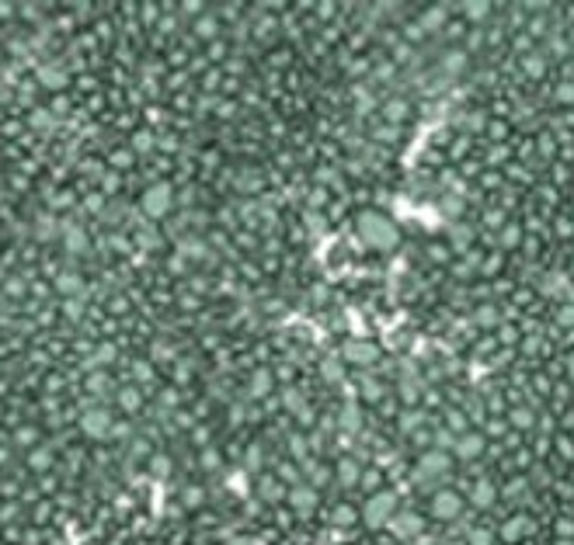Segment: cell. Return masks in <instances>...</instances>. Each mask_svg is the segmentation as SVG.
I'll return each instance as SVG.
<instances>
[{"label": "cell", "mask_w": 574, "mask_h": 545, "mask_svg": "<svg viewBox=\"0 0 574 545\" xmlns=\"http://www.w3.org/2000/svg\"><path fill=\"white\" fill-rule=\"evenodd\" d=\"M341 354H345V361H348V365H373V361L380 358L376 344H369V341H348Z\"/></svg>", "instance_id": "4fadbf2b"}, {"label": "cell", "mask_w": 574, "mask_h": 545, "mask_svg": "<svg viewBox=\"0 0 574 545\" xmlns=\"http://www.w3.org/2000/svg\"><path fill=\"white\" fill-rule=\"evenodd\" d=\"M334 427H341V431H358V427H362V407H358V403H345L341 413H338V420H334Z\"/></svg>", "instance_id": "ac0fdd59"}, {"label": "cell", "mask_w": 574, "mask_h": 545, "mask_svg": "<svg viewBox=\"0 0 574 545\" xmlns=\"http://www.w3.org/2000/svg\"><path fill=\"white\" fill-rule=\"evenodd\" d=\"M198 465H202L205 472H216V469H223V455H220L216 448H202V452H198Z\"/></svg>", "instance_id": "ffe728a7"}, {"label": "cell", "mask_w": 574, "mask_h": 545, "mask_svg": "<svg viewBox=\"0 0 574 545\" xmlns=\"http://www.w3.org/2000/svg\"><path fill=\"white\" fill-rule=\"evenodd\" d=\"M198 35L213 38V35H216V21H213V18H202V21H198Z\"/></svg>", "instance_id": "f1b7e54d"}, {"label": "cell", "mask_w": 574, "mask_h": 545, "mask_svg": "<svg viewBox=\"0 0 574 545\" xmlns=\"http://www.w3.org/2000/svg\"><path fill=\"white\" fill-rule=\"evenodd\" d=\"M484 448H487V438H484L481 431H463L459 438L452 441V455H456V459H463V462L481 459V455H484Z\"/></svg>", "instance_id": "9c48e42d"}, {"label": "cell", "mask_w": 574, "mask_h": 545, "mask_svg": "<svg viewBox=\"0 0 574 545\" xmlns=\"http://www.w3.org/2000/svg\"><path fill=\"white\" fill-rule=\"evenodd\" d=\"M422 424H425V417L417 413V410H407V413H400V431H404V434H411V438H414L417 431H422Z\"/></svg>", "instance_id": "44dd1931"}, {"label": "cell", "mask_w": 574, "mask_h": 545, "mask_svg": "<svg viewBox=\"0 0 574 545\" xmlns=\"http://www.w3.org/2000/svg\"><path fill=\"white\" fill-rule=\"evenodd\" d=\"M286 483L275 476V472H261L257 476V483H254V494H257V500L261 504H268V507H275V504H282L286 500Z\"/></svg>", "instance_id": "ba28073f"}, {"label": "cell", "mask_w": 574, "mask_h": 545, "mask_svg": "<svg viewBox=\"0 0 574 545\" xmlns=\"http://www.w3.org/2000/svg\"><path fill=\"white\" fill-rule=\"evenodd\" d=\"M286 504L299 514V518H310L313 511L321 507V489H313L310 483H296L286 489Z\"/></svg>", "instance_id": "8992f818"}, {"label": "cell", "mask_w": 574, "mask_h": 545, "mask_svg": "<svg viewBox=\"0 0 574 545\" xmlns=\"http://www.w3.org/2000/svg\"><path fill=\"white\" fill-rule=\"evenodd\" d=\"M80 427H84L87 438H108L115 424H112V413H108V410H87L84 420H80Z\"/></svg>", "instance_id": "8fae6325"}, {"label": "cell", "mask_w": 574, "mask_h": 545, "mask_svg": "<svg viewBox=\"0 0 574 545\" xmlns=\"http://www.w3.org/2000/svg\"><path fill=\"white\" fill-rule=\"evenodd\" d=\"M449 465H452V459H449L446 452H439V448H428V452H422V455H417V469H414V483L428 489L432 483L446 479Z\"/></svg>", "instance_id": "3957f363"}, {"label": "cell", "mask_w": 574, "mask_h": 545, "mask_svg": "<svg viewBox=\"0 0 574 545\" xmlns=\"http://www.w3.org/2000/svg\"><path fill=\"white\" fill-rule=\"evenodd\" d=\"M428 511L435 521H456L463 514V497H459V489H435L432 500H428Z\"/></svg>", "instance_id": "5b68a950"}, {"label": "cell", "mask_w": 574, "mask_h": 545, "mask_svg": "<svg viewBox=\"0 0 574 545\" xmlns=\"http://www.w3.org/2000/svg\"><path fill=\"white\" fill-rule=\"evenodd\" d=\"M321 368H324V378H341V361L324 358V361H321Z\"/></svg>", "instance_id": "4316f807"}, {"label": "cell", "mask_w": 574, "mask_h": 545, "mask_svg": "<svg viewBox=\"0 0 574 545\" xmlns=\"http://www.w3.org/2000/svg\"><path fill=\"white\" fill-rule=\"evenodd\" d=\"M171 469H174L171 455H164V452L150 455V472H153V476H171Z\"/></svg>", "instance_id": "603a6c76"}, {"label": "cell", "mask_w": 574, "mask_h": 545, "mask_svg": "<svg viewBox=\"0 0 574 545\" xmlns=\"http://www.w3.org/2000/svg\"><path fill=\"white\" fill-rule=\"evenodd\" d=\"M533 424H536V413H533V410H526V407L512 410V427H515V431H529Z\"/></svg>", "instance_id": "7402d4cb"}, {"label": "cell", "mask_w": 574, "mask_h": 545, "mask_svg": "<svg viewBox=\"0 0 574 545\" xmlns=\"http://www.w3.org/2000/svg\"><path fill=\"white\" fill-rule=\"evenodd\" d=\"M362 518H358V507H352V504H334L331 511H328V524L331 528H338V531H348V528H355Z\"/></svg>", "instance_id": "5bb4252c"}, {"label": "cell", "mask_w": 574, "mask_h": 545, "mask_svg": "<svg viewBox=\"0 0 574 545\" xmlns=\"http://www.w3.org/2000/svg\"><path fill=\"white\" fill-rule=\"evenodd\" d=\"M387 528H390L393 538H400V542H414L417 535H422L425 521H422V514H417V511H393V518L387 521Z\"/></svg>", "instance_id": "52a82bcc"}, {"label": "cell", "mask_w": 574, "mask_h": 545, "mask_svg": "<svg viewBox=\"0 0 574 545\" xmlns=\"http://www.w3.org/2000/svg\"><path fill=\"white\" fill-rule=\"evenodd\" d=\"M286 452H289V459L292 462H303V459H310L313 452H310V438H306V431H289L286 434Z\"/></svg>", "instance_id": "e0dca14e"}, {"label": "cell", "mask_w": 574, "mask_h": 545, "mask_svg": "<svg viewBox=\"0 0 574 545\" xmlns=\"http://www.w3.org/2000/svg\"><path fill=\"white\" fill-rule=\"evenodd\" d=\"M244 455H247V459H244V465H247L251 472H261V469H265V448H261V445H251Z\"/></svg>", "instance_id": "cb8c5ba5"}, {"label": "cell", "mask_w": 574, "mask_h": 545, "mask_svg": "<svg viewBox=\"0 0 574 545\" xmlns=\"http://www.w3.org/2000/svg\"><path fill=\"white\" fill-rule=\"evenodd\" d=\"M181 504H185L188 511H202V504H205V489L195 486V483H188V486L181 489Z\"/></svg>", "instance_id": "d6986e66"}, {"label": "cell", "mask_w": 574, "mask_h": 545, "mask_svg": "<svg viewBox=\"0 0 574 545\" xmlns=\"http://www.w3.org/2000/svg\"><path fill=\"white\" fill-rule=\"evenodd\" d=\"M557 323H564V326H574V306H564V309L557 313Z\"/></svg>", "instance_id": "f546056e"}, {"label": "cell", "mask_w": 574, "mask_h": 545, "mask_svg": "<svg viewBox=\"0 0 574 545\" xmlns=\"http://www.w3.org/2000/svg\"><path fill=\"white\" fill-rule=\"evenodd\" d=\"M28 465L42 472V469H49V465H52V459H49V452H45V448H35V452H32V459H28Z\"/></svg>", "instance_id": "d4e9b609"}, {"label": "cell", "mask_w": 574, "mask_h": 545, "mask_svg": "<svg viewBox=\"0 0 574 545\" xmlns=\"http://www.w3.org/2000/svg\"><path fill=\"white\" fill-rule=\"evenodd\" d=\"M494 500H498V486L491 479H477L474 489H470V504H474L477 511H487Z\"/></svg>", "instance_id": "9a60e30c"}, {"label": "cell", "mask_w": 574, "mask_h": 545, "mask_svg": "<svg viewBox=\"0 0 574 545\" xmlns=\"http://www.w3.org/2000/svg\"><path fill=\"white\" fill-rule=\"evenodd\" d=\"M272 386H275V378H272V372L268 368H254L251 372V378H247V403L254 400H265L268 393H272Z\"/></svg>", "instance_id": "7c38bea8"}, {"label": "cell", "mask_w": 574, "mask_h": 545, "mask_svg": "<svg viewBox=\"0 0 574 545\" xmlns=\"http://www.w3.org/2000/svg\"><path fill=\"white\" fill-rule=\"evenodd\" d=\"M567 378H571V383H574V354L567 358Z\"/></svg>", "instance_id": "d6a6232c"}, {"label": "cell", "mask_w": 574, "mask_h": 545, "mask_svg": "<svg viewBox=\"0 0 574 545\" xmlns=\"http://www.w3.org/2000/svg\"><path fill=\"white\" fill-rule=\"evenodd\" d=\"M470 18H487V4H474V8H470Z\"/></svg>", "instance_id": "1f68e13d"}, {"label": "cell", "mask_w": 574, "mask_h": 545, "mask_svg": "<svg viewBox=\"0 0 574 545\" xmlns=\"http://www.w3.org/2000/svg\"><path fill=\"white\" fill-rule=\"evenodd\" d=\"M501 243H505V247H515V243H518V230H505Z\"/></svg>", "instance_id": "4dcf8cb0"}, {"label": "cell", "mask_w": 574, "mask_h": 545, "mask_svg": "<svg viewBox=\"0 0 574 545\" xmlns=\"http://www.w3.org/2000/svg\"><path fill=\"white\" fill-rule=\"evenodd\" d=\"M139 403H143V396H139L136 389H126V393H122V410L133 413V410H139Z\"/></svg>", "instance_id": "484cf974"}, {"label": "cell", "mask_w": 574, "mask_h": 545, "mask_svg": "<svg viewBox=\"0 0 574 545\" xmlns=\"http://www.w3.org/2000/svg\"><path fill=\"white\" fill-rule=\"evenodd\" d=\"M174 188L171 184H153V188H146L143 191V212L150 215V219H161V215H168L171 208H174Z\"/></svg>", "instance_id": "277c9868"}, {"label": "cell", "mask_w": 574, "mask_h": 545, "mask_svg": "<svg viewBox=\"0 0 574 545\" xmlns=\"http://www.w3.org/2000/svg\"><path fill=\"white\" fill-rule=\"evenodd\" d=\"M358 237H362V243H369V247H376V250H390V247L397 243L393 223L383 219L380 212H362V215H358Z\"/></svg>", "instance_id": "6da1fadb"}, {"label": "cell", "mask_w": 574, "mask_h": 545, "mask_svg": "<svg viewBox=\"0 0 574 545\" xmlns=\"http://www.w3.org/2000/svg\"><path fill=\"white\" fill-rule=\"evenodd\" d=\"M331 472H334V483H338L341 489H355V486L362 483L365 465H362V459H355V455H341Z\"/></svg>", "instance_id": "30bf717a"}, {"label": "cell", "mask_w": 574, "mask_h": 545, "mask_svg": "<svg viewBox=\"0 0 574 545\" xmlns=\"http://www.w3.org/2000/svg\"><path fill=\"white\" fill-rule=\"evenodd\" d=\"M529 531H533V521H529L526 514H515V518H508V521L501 524V538H505V542H522Z\"/></svg>", "instance_id": "2e32d148"}, {"label": "cell", "mask_w": 574, "mask_h": 545, "mask_svg": "<svg viewBox=\"0 0 574 545\" xmlns=\"http://www.w3.org/2000/svg\"><path fill=\"white\" fill-rule=\"evenodd\" d=\"M397 511V497L390 494V489H376V494L365 497V504L358 507V518L362 524H369V528H387V521L393 518Z\"/></svg>", "instance_id": "7a4b0ae2"}, {"label": "cell", "mask_w": 574, "mask_h": 545, "mask_svg": "<svg viewBox=\"0 0 574 545\" xmlns=\"http://www.w3.org/2000/svg\"><path fill=\"white\" fill-rule=\"evenodd\" d=\"M466 538H470V545H494L491 531H484V528H477V531H470Z\"/></svg>", "instance_id": "83f0119b"}]
</instances>
